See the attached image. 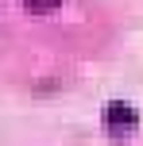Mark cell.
<instances>
[{
	"label": "cell",
	"mask_w": 143,
	"mask_h": 146,
	"mask_svg": "<svg viewBox=\"0 0 143 146\" xmlns=\"http://www.w3.org/2000/svg\"><path fill=\"white\" fill-rule=\"evenodd\" d=\"M23 4H27L31 12H39V15H46V12H54V8H58L62 0H23Z\"/></svg>",
	"instance_id": "7a4b0ae2"
},
{
	"label": "cell",
	"mask_w": 143,
	"mask_h": 146,
	"mask_svg": "<svg viewBox=\"0 0 143 146\" xmlns=\"http://www.w3.org/2000/svg\"><path fill=\"white\" fill-rule=\"evenodd\" d=\"M101 123H105V131H108V135L124 139V135H132V131H136L139 115L128 108V104H108V108L101 111Z\"/></svg>",
	"instance_id": "6da1fadb"
}]
</instances>
